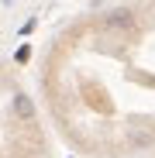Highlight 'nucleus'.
Returning <instances> with one entry per match:
<instances>
[{
	"instance_id": "f257e3e1",
	"label": "nucleus",
	"mask_w": 155,
	"mask_h": 158,
	"mask_svg": "<svg viewBox=\"0 0 155 158\" xmlns=\"http://www.w3.org/2000/svg\"><path fill=\"white\" fill-rule=\"evenodd\" d=\"M55 124L90 158L155 148V10L110 7L69 31L48 72Z\"/></svg>"
},
{
	"instance_id": "f03ea898",
	"label": "nucleus",
	"mask_w": 155,
	"mask_h": 158,
	"mask_svg": "<svg viewBox=\"0 0 155 158\" xmlns=\"http://www.w3.org/2000/svg\"><path fill=\"white\" fill-rule=\"evenodd\" d=\"M0 158H48L38 110L24 89L0 93Z\"/></svg>"
}]
</instances>
